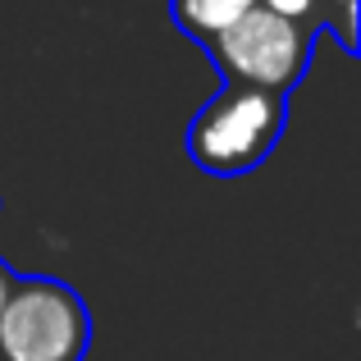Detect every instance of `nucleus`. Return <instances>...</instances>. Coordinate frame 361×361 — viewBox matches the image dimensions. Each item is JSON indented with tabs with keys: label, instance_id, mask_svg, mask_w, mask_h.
<instances>
[{
	"label": "nucleus",
	"instance_id": "1",
	"mask_svg": "<svg viewBox=\"0 0 361 361\" xmlns=\"http://www.w3.org/2000/svg\"><path fill=\"white\" fill-rule=\"evenodd\" d=\"M288 128V97L224 82L188 123V160L211 178H238L274 156Z\"/></svg>",
	"mask_w": 361,
	"mask_h": 361
},
{
	"label": "nucleus",
	"instance_id": "2",
	"mask_svg": "<svg viewBox=\"0 0 361 361\" xmlns=\"http://www.w3.org/2000/svg\"><path fill=\"white\" fill-rule=\"evenodd\" d=\"M92 311L55 274H18L0 311V361H87Z\"/></svg>",
	"mask_w": 361,
	"mask_h": 361
},
{
	"label": "nucleus",
	"instance_id": "3",
	"mask_svg": "<svg viewBox=\"0 0 361 361\" xmlns=\"http://www.w3.org/2000/svg\"><path fill=\"white\" fill-rule=\"evenodd\" d=\"M316 37H320L316 27L279 18L265 5H256V9H247L233 27H224L220 37H211L202 51L215 60V69L224 73V82L288 97V92L302 87V78H307V69H311Z\"/></svg>",
	"mask_w": 361,
	"mask_h": 361
},
{
	"label": "nucleus",
	"instance_id": "4",
	"mask_svg": "<svg viewBox=\"0 0 361 361\" xmlns=\"http://www.w3.org/2000/svg\"><path fill=\"white\" fill-rule=\"evenodd\" d=\"M261 0H169V18L178 23V32L192 37L197 46H206L211 37H220L224 27H233L247 9H256Z\"/></svg>",
	"mask_w": 361,
	"mask_h": 361
},
{
	"label": "nucleus",
	"instance_id": "5",
	"mask_svg": "<svg viewBox=\"0 0 361 361\" xmlns=\"http://www.w3.org/2000/svg\"><path fill=\"white\" fill-rule=\"evenodd\" d=\"M316 23L329 32L348 55L357 51V0H316Z\"/></svg>",
	"mask_w": 361,
	"mask_h": 361
},
{
	"label": "nucleus",
	"instance_id": "6",
	"mask_svg": "<svg viewBox=\"0 0 361 361\" xmlns=\"http://www.w3.org/2000/svg\"><path fill=\"white\" fill-rule=\"evenodd\" d=\"M270 14H279V18H293V23H307V27H316L320 32V23H316V0H261Z\"/></svg>",
	"mask_w": 361,
	"mask_h": 361
},
{
	"label": "nucleus",
	"instance_id": "7",
	"mask_svg": "<svg viewBox=\"0 0 361 361\" xmlns=\"http://www.w3.org/2000/svg\"><path fill=\"white\" fill-rule=\"evenodd\" d=\"M14 279H18V270H9V265L0 261V311H5V302H9V288H14Z\"/></svg>",
	"mask_w": 361,
	"mask_h": 361
}]
</instances>
